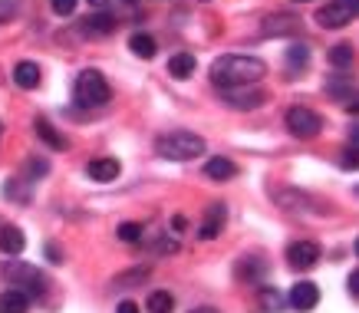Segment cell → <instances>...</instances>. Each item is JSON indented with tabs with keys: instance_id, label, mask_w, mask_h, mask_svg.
I'll return each instance as SVG.
<instances>
[{
	"instance_id": "cell-39",
	"label": "cell",
	"mask_w": 359,
	"mask_h": 313,
	"mask_svg": "<svg viewBox=\"0 0 359 313\" xmlns=\"http://www.w3.org/2000/svg\"><path fill=\"white\" fill-rule=\"evenodd\" d=\"M294 4H306V0H294Z\"/></svg>"
},
{
	"instance_id": "cell-36",
	"label": "cell",
	"mask_w": 359,
	"mask_h": 313,
	"mask_svg": "<svg viewBox=\"0 0 359 313\" xmlns=\"http://www.w3.org/2000/svg\"><path fill=\"white\" fill-rule=\"evenodd\" d=\"M191 313H218L215 307H198V310H191Z\"/></svg>"
},
{
	"instance_id": "cell-30",
	"label": "cell",
	"mask_w": 359,
	"mask_h": 313,
	"mask_svg": "<svg viewBox=\"0 0 359 313\" xmlns=\"http://www.w3.org/2000/svg\"><path fill=\"white\" fill-rule=\"evenodd\" d=\"M346 287H349V293H353V297H359V267L353 270V274H349V281H346Z\"/></svg>"
},
{
	"instance_id": "cell-23",
	"label": "cell",
	"mask_w": 359,
	"mask_h": 313,
	"mask_svg": "<svg viewBox=\"0 0 359 313\" xmlns=\"http://www.w3.org/2000/svg\"><path fill=\"white\" fill-rule=\"evenodd\" d=\"M330 63L337 66V69H346V66L353 63V46H349V44H337L333 50H330Z\"/></svg>"
},
{
	"instance_id": "cell-3",
	"label": "cell",
	"mask_w": 359,
	"mask_h": 313,
	"mask_svg": "<svg viewBox=\"0 0 359 313\" xmlns=\"http://www.w3.org/2000/svg\"><path fill=\"white\" fill-rule=\"evenodd\" d=\"M73 99L83 109L106 106L109 102V83H106V76L99 73V69H83L76 76V83H73Z\"/></svg>"
},
{
	"instance_id": "cell-16",
	"label": "cell",
	"mask_w": 359,
	"mask_h": 313,
	"mask_svg": "<svg viewBox=\"0 0 359 313\" xmlns=\"http://www.w3.org/2000/svg\"><path fill=\"white\" fill-rule=\"evenodd\" d=\"M264 93L261 89H244V93H228L224 96V102H228L231 109H257V106H264Z\"/></svg>"
},
{
	"instance_id": "cell-28",
	"label": "cell",
	"mask_w": 359,
	"mask_h": 313,
	"mask_svg": "<svg viewBox=\"0 0 359 313\" xmlns=\"http://www.w3.org/2000/svg\"><path fill=\"white\" fill-rule=\"evenodd\" d=\"M27 172H30V178H40V175L50 172V165H46L43 159H30V162H27Z\"/></svg>"
},
{
	"instance_id": "cell-22",
	"label": "cell",
	"mask_w": 359,
	"mask_h": 313,
	"mask_svg": "<svg viewBox=\"0 0 359 313\" xmlns=\"http://www.w3.org/2000/svg\"><path fill=\"white\" fill-rule=\"evenodd\" d=\"M83 30H86V33H112V30H116V17H109V13H96V17H86Z\"/></svg>"
},
{
	"instance_id": "cell-29",
	"label": "cell",
	"mask_w": 359,
	"mask_h": 313,
	"mask_svg": "<svg viewBox=\"0 0 359 313\" xmlns=\"http://www.w3.org/2000/svg\"><path fill=\"white\" fill-rule=\"evenodd\" d=\"M343 165H346V168H359V149H356V145H349V149H346Z\"/></svg>"
},
{
	"instance_id": "cell-40",
	"label": "cell",
	"mask_w": 359,
	"mask_h": 313,
	"mask_svg": "<svg viewBox=\"0 0 359 313\" xmlns=\"http://www.w3.org/2000/svg\"><path fill=\"white\" fill-rule=\"evenodd\" d=\"M126 4H135V0H126Z\"/></svg>"
},
{
	"instance_id": "cell-9",
	"label": "cell",
	"mask_w": 359,
	"mask_h": 313,
	"mask_svg": "<svg viewBox=\"0 0 359 313\" xmlns=\"http://www.w3.org/2000/svg\"><path fill=\"white\" fill-rule=\"evenodd\" d=\"M287 258H290V267L310 270L316 260H320V244H316V241H297V244H290Z\"/></svg>"
},
{
	"instance_id": "cell-5",
	"label": "cell",
	"mask_w": 359,
	"mask_h": 313,
	"mask_svg": "<svg viewBox=\"0 0 359 313\" xmlns=\"http://www.w3.org/2000/svg\"><path fill=\"white\" fill-rule=\"evenodd\" d=\"M287 129H290V135H297V139H316L320 132H323V119L316 116L313 109L306 106H294L287 109Z\"/></svg>"
},
{
	"instance_id": "cell-24",
	"label": "cell",
	"mask_w": 359,
	"mask_h": 313,
	"mask_svg": "<svg viewBox=\"0 0 359 313\" xmlns=\"http://www.w3.org/2000/svg\"><path fill=\"white\" fill-rule=\"evenodd\" d=\"M142 231H145V227L135 225V221H122L116 234H119V241H126V244H139V241H142Z\"/></svg>"
},
{
	"instance_id": "cell-17",
	"label": "cell",
	"mask_w": 359,
	"mask_h": 313,
	"mask_svg": "<svg viewBox=\"0 0 359 313\" xmlns=\"http://www.w3.org/2000/svg\"><path fill=\"white\" fill-rule=\"evenodd\" d=\"M30 310V297L23 291H4V297H0V313H27Z\"/></svg>"
},
{
	"instance_id": "cell-10",
	"label": "cell",
	"mask_w": 359,
	"mask_h": 313,
	"mask_svg": "<svg viewBox=\"0 0 359 313\" xmlns=\"http://www.w3.org/2000/svg\"><path fill=\"white\" fill-rule=\"evenodd\" d=\"M23 248H27V238H23L20 227H0V254H7V258H20Z\"/></svg>"
},
{
	"instance_id": "cell-34",
	"label": "cell",
	"mask_w": 359,
	"mask_h": 313,
	"mask_svg": "<svg viewBox=\"0 0 359 313\" xmlns=\"http://www.w3.org/2000/svg\"><path fill=\"white\" fill-rule=\"evenodd\" d=\"M7 17H11V7H4V4H0V23L7 20Z\"/></svg>"
},
{
	"instance_id": "cell-25",
	"label": "cell",
	"mask_w": 359,
	"mask_h": 313,
	"mask_svg": "<svg viewBox=\"0 0 359 313\" xmlns=\"http://www.w3.org/2000/svg\"><path fill=\"white\" fill-rule=\"evenodd\" d=\"M306 60H310V50H306L304 44H294V46H287V63L297 66V69H304Z\"/></svg>"
},
{
	"instance_id": "cell-38",
	"label": "cell",
	"mask_w": 359,
	"mask_h": 313,
	"mask_svg": "<svg viewBox=\"0 0 359 313\" xmlns=\"http://www.w3.org/2000/svg\"><path fill=\"white\" fill-rule=\"evenodd\" d=\"M356 258H359V238H356Z\"/></svg>"
},
{
	"instance_id": "cell-6",
	"label": "cell",
	"mask_w": 359,
	"mask_h": 313,
	"mask_svg": "<svg viewBox=\"0 0 359 313\" xmlns=\"http://www.w3.org/2000/svg\"><path fill=\"white\" fill-rule=\"evenodd\" d=\"M4 274L11 277V284H20L27 297H40V293L46 291V277L40 270L27 267V264H17V260H13L11 267H4Z\"/></svg>"
},
{
	"instance_id": "cell-41",
	"label": "cell",
	"mask_w": 359,
	"mask_h": 313,
	"mask_svg": "<svg viewBox=\"0 0 359 313\" xmlns=\"http://www.w3.org/2000/svg\"><path fill=\"white\" fill-rule=\"evenodd\" d=\"M0 132H4V122H0Z\"/></svg>"
},
{
	"instance_id": "cell-26",
	"label": "cell",
	"mask_w": 359,
	"mask_h": 313,
	"mask_svg": "<svg viewBox=\"0 0 359 313\" xmlns=\"http://www.w3.org/2000/svg\"><path fill=\"white\" fill-rule=\"evenodd\" d=\"M261 303L267 307V310H280V307H283V297L273 291V287H264V291H261Z\"/></svg>"
},
{
	"instance_id": "cell-15",
	"label": "cell",
	"mask_w": 359,
	"mask_h": 313,
	"mask_svg": "<svg viewBox=\"0 0 359 313\" xmlns=\"http://www.w3.org/2000/svg\"><path fill=\"white\" fill-rule=\"evenodd\" d=\"M300 30V20L297 17H287V13H277V17H267L264 20V33L267 36H283V33H297Z\"/></svg>"
},
{
	"instance_id": "cell-8",
	"label": "cell",
	"mask_w": 359,
	"mask_h": 313,
	"mask_svg": "<svg viewBox=\"0 0 359 313\" xmlns=\"http://www.w3.org/2000/svg\"><path fill=\"white\" fill-rule=\"evenodd\" d=\"M224 218H228V208L215 201V205H208L205 218H201V227H198V238L201 241H215L221 234V227H224Z\"/></svg>"
},
{
	"instance_id": "cell-31",
	"label": "cell",
	"mask_w": 359,
	"mask_h": 313,
	"mask_svg": "<svg viewBox=\"0 0 359 313\" xmlns=\"http://www.w3.org/2000/svg\"><path fill=\"white\" fill-rule=\"evenodd\" d=\"M116 313H139V303H132V300H122L119 307H116Z\"/></svg>"
},
{
	"instance_id": "cell-32",
	"label": "cell",
	"mask_w": 359,
	"mask_h": 313,
	"mask_svg": "<svg viewBox=\"0 0 359 313\" xmlns=\"http://www.w3.org/2000/svg\"><path fill=\"white\" fill-rule=\"evenodd\" d=\"M46 258L53 260V264H60V260H63V251H56V244H46Z\"/></svg>"
},
{
	"instance_id": "cell-12",
	"label": "cell",
	"mask_w": 359,
	"mask_h": 313,
	"mask_svg": "<svg viewBox=\"0 0 359 313\" xmlns=\"http://www.w3.org/2000/svg\"><path fill=\"white\" fill-rule=\"evenodd\" d=\"M205 175H208V178H215V182H231V178L238 175V165L231 162V159L215 155V159H208V162H205Z\"/></svg>"
},
{
	"instance_id": "cell-4",
	"label": "cell",
	"mask_w": 359,
	"mask_h": 313,
	"mask_svg": "<svg viewBox=\"0 0 359 313\" xmlns=\"http://www.w3.org/2000/svg\"><path fill=\"white\" fill-rule=\"evenodd\" d=\"M353 17H359V0H330L327 7L316 11V23L327 30H339L346 27Z\"/></svg>"
},
{
	"instance_id": "cell-2",
	"label": "cell",
	"mask_w": 359,
	"mask_h": 313,
	"mask_svg": "<svg viewBox=\"0 0 359 313\" xmlns=\"http://www.w3.org/2000/svg\"><path fill=\"white\" fill-rule=\"evenodd\" d=\"M155 152L168 159V162H191L198 155H205V139L195 135V132H185V129H175V132H165L155 139Z\"/></svg>"
},
{
	"instance_id": "cell-35",
	"label": "cell",
	"mask_w": 359,
	"mask_h": 313,
	"mask_svg": "<svg viewBox=\"0 0 359 313\" xmlns=\"http://www.w3.org/2000/svg\"><path fill=\"white\" fill-rule=\"evenodd\" d=\"M89 4H93V7H109L112 0H89Z\"/></svg>"
},
{
	"instance_id": "cell-21",
	"label": "cell",
	"mask_w": 359,
	"mask_h": 313,
	"mask_svg": "<svg viewBox=\"0 0 359 313\" xmlns=\"http://www.w3.org/2000/svg\"><path fill=\"white\" fill-rule=\"evenodd\" d=\"M129 46H132V53L142 56V60H152V56L158 53V44H155L149 33H135V36L129 40Z\"/></svg>"
},
{
	"instance_id": "cell-14",
	"label": "cell",
	"mask_w": 359,
	"mask_h": 313,
	"mask_svg": "<svg viewBox=\"0 0 359 313\" xmlns=\"http://www.w3.org/2000/svg\"><path fill=\"white\" fill-rule=\"evenodd\" d=\"M13 83L20 89H36L40 86V66L30 63V60H23V63L13 66Z\"/></svg>"
},
{
	"instance_id": "cell-37",
	"label": "cell",
	"mask_w": 359,
	"mask_h": 313,
	"mask_svg": "<svg viewBox=\"0 0 359 313\" xmlns=\"http://www.w3.org/2000/svg\"><path fill=\"white\" fill-rule=\"evenodd\" d=\"M353 145H359V126L353 129Z\"/></svg>"
},
{
	"instance_id": "cell-18",
	"label": "cell",
	"mask_w": 359,
	"mask_h": 313,
	"mask_svg": "<svg viewBox=\"0 0 359 313\" xmlns=\"http://www.w3.org/2000/svg\"><path fill=\"white\" fill-rule=\"evenodd\" d=\"M264 270H267V264H264L261 258H244L238 264V277L248 284H261L264 281Z\"/></svg>"
},
{
	"instance_id": "cell-20",
	"label": "cell",
	"mask_w": 359,
	"mask_h": 313,
	"mask_svg": "<svg viewBox=\"0 0 359 313\" xmlns=\"http://www.w3.org/2000/svg\"><path fill=\"white\" fill-rule=\"evenodd\" d=\"M145 310L149 313H172L175 310V297L168 291H152L149 300H145Z\"/></svg>"
},
{
	"instance_id": "cell-11",
	"label": "cell",
	"mask_w": 359,
	"mask_h": 313,
	"mask_svg": "<svg viewBox=\"0 0 359 313\" xmlns=\"http://www.w3.org/2000/svg\"><path fill=\"white\" fill-rule=\"evenodd\" d=\"M86 172H89V178H93V182H112V178H119L122 165L116 162V159H93Z\"/></svg>"
},
{
	"instance_id": "cell-33",
	"label": "cell",
	"mask_w": 359,
	"mask_h": 313,
	"mask_svg": "<svg viewBox=\"0 0 359 313\" xmlns=\"http://www.w3.org/2000/svg\"><path fill=\"white\" fill-rule=\"evenodd\" d=\"M349 112H353V116H359V99H349Z\"/></svg>"
},
{
	"instance_id": "cell-19",
	"label": "cell",
	"mask_w": 359,
	"mask_h": 313,
	"mask_svg": "<svg viewBox=\"0 0 359 313\" xmlns=\"http://www.w3.org/2000/svg\"><path fill=\"white\" fill-rule=\"evenodd\" d=\"M168 73H172L175 79H188V76L195 73V56L191 53H175L172 60H168Z\"/></svg>"
},
{
	"instance_id": "cell-1",
	"label": "cell",
	"mask_w": 359,
	"mask_h": 313,
	"mask_svg": "<svg viewBox=\"0 0 359 313\" xmlns=\"http://www.w3.org/2000/svg\"><path fill=\"white\" fill-rule=\"evenodd\" d=\"M264 73H267V63L257 60V56H241V53H228V56H218L215 63H211V79H215V86L228 89H244L250 83H261Z\"/></svg>"
},
{
	"instance_id": "cell-7",
	"label": "cell",
	"mask_w": 359,
	"mask_h": 313,
	"mask_svg": "<svg viewBox=\"0 0 359 313\" xmlns=\"http://www.w3.org/2000/svg\"><path fill=\"white\" fill-rule=\"evenodd\" d=\"M287 300H290V307H294L297 313H310L316 303H320V287H316L313 281H297Z\"/></svg>"
},
{
	"instance_id": "cell-13",
	"label": "cell",
	"mask_w": 359,
	"mask_h": 313,
	"mask_svg": "<svg viewBox=\"0 0 359 313\" xmlns=\"http://www.w3.org/2000/svg\"><path fill=\"white\" fill-rule=\"evenodd\" d=\"M33 129H36V135H40V139H43L53 152H66V149H69V139H66L63 132H56L46 119H36V122H33Z\"/></svg>"
},
{
	"instance_id": "cell-27",
	"label": "cell",
	"mask_w": 359,
	"mask_h": 313,
	"mask_svg": "<svg viewBox=\"0 0 359 313\" xmlns=\"http://www.w3.org/2000/svg\"><path fill=\"white\" fill-rule=\"evenodd\" d=\"M50 7H53L60 17H69V13L76 11V0H50Z\"/></svg>"
}]
</instances>
